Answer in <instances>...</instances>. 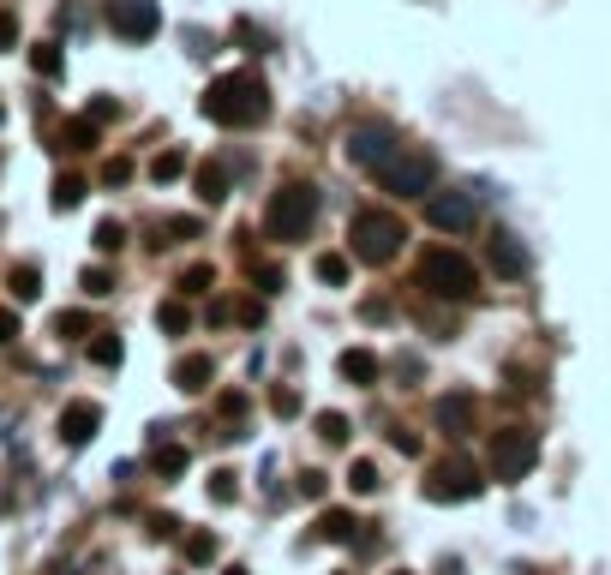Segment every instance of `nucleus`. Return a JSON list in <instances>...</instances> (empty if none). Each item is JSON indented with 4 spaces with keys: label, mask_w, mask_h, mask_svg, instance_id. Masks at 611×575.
<instances>
[{
    "label": "nucleus",
    "mask_w": 611,
    "mask_h": 575,
    "mask_svg": "<svg viewBox=\"0 0 611 575\" xmlns=\"http://www.w3.org/2000/svg\"><path fill=\"white\" fill-rule=\"evenodd\" d=\"M156 324H162L168 336H186V330H192V312H186L180 300H162V306H156Z\"/></svg>",
    "instance_id": "obj_22"
},
{
    "label": "nucleus",
    "mask_w": 611,
    "mask_h": 575,
    "mask_svg": "<svg viewBox=\"0 0 611 575\" xmlns=\"http://www.w3.org/2000/svg\"><path fill=\"white\" fill-rule=\"evenodd\" d=\"M336 372H342L348 384H360V390H366V384H378V378H384V360H378L372 348H342Z\"/></svg>",
    "instance_id": "obj_14"
},
{
    "label": "nucleus",
    "mask_w": 611,
    "mask_h": 575,
    "mask_svg": "<svg viewBox=\"0 0 611 575\" xmlns=\"http://www.w3.org/2000/svg\"><path fill=\"white\" fill-rule=\"evenodd\" d=\"M210 282H216V270H210V264L180 270V294H210Z\"/></svg>",
    "instance_id": "obj_29"
},
{
    "label": "nucleus",
    "mask_w": 611,
    "mask_h": 575,
    "mask_svg": "<svg viewBox=\"0 0 611 575\" xmlns=\"http://www.w3.org/2000/svg\"><path fill=\"white\" fill-rule=\"evenodd\" d=\"M234 318H240V324H264V300H240Z\"/></svg>",
    "instance_id": "obj_39"
},
{
    "label": "nucleus",
    "mask_w": 611,
    "mask_h": 575,
    "mask_svg": "<svg viewBox=\"0 0 611 575\" xmlns=\"http://www.w3.org/2000/svg\"><path fill=\"white\" fill-rule=\"evenodd\" d=\"M348 270H354V264H348L342 252H324V258H318V282H330V288H342V282H348Z\"/></svg>",
    "instance_id": "obj_24"
},
{
    "label": "nucleus",
    "mask_w": 611,
    "mask_h": 575,
    "mask_svg": "<svg viewBox=\"0 0 611 575\" xmlns=\"http://www.w3.org/2000/svg\"><path fill=\"white\" fill-rule=\"evenodd\" d=\"M132 180V156H108L102 162V186H126Z\"/></svg>",
    "instance_id": "obj_31"
},
{
    "label": "nucleus",
    "mask_w": 611,
    "mask_h": 575,
    "mask_svg": "<svg viewBox=\"0 0 611 575\" xmlns=\"http://www.w3.org/2000/svg\"><path fill=\"white\" fill-rule=\"evenodd\" d=\"M348 486H354L360 498H372V492L384 486V480H378V462H354V468H348Z\"/></svg>",
    "instance_id": "obj_27"
},
{
    "label": "nucleus",
    "mask_w": 611,
    "mask_h": 575,
    "mask_svg": "<svg viewBox=\"0 0 611 575\" xmlns=\"http://www.w3.org/2000/svg\"><path fill=\"white\" fill-rule=\"evenodd\" d=\"M318 540L354 546V540H360V516H354V510H324V516H318Z\"/></svg>",
    "instance_id": "obj_16"
},
{
    "label": "nucleus",
    "mask_w": 611,
    "mask_h": 575,
    "mask_svg": "<svg viewBox=\"0 0 611 575\" xmlns=\"http://www.w3.org/2000/svg\"><path fill=\"white\" fill-rule=\"evenodd\" d=\"M390 444H396V450H402V456H420V438H414V432H408V426H396V432H390Z\"/></svg>",
    "instance_id": "obj_40"
},
{
    "label": "nucleus",
    "mask_w": 611,
    "mask_h": 575,
    "mask_svg": "<svg viewBox=\"0 0 611 575\" xmlns=\"http://www.w3.org/2000/svg\"><path fill=\"white\" fill-rule=\"evenodd\" d=\"M348 240H354V258H360V264H390V258L402 252L408 228H402V216H390V210H360L354 228H348Z\"/></svg>",
    "instance_id": "obj_4"
},
{
    "label": "nucleus",
    "mask_w": 611,
    "mask_h": 575,
    "mask_svg": "<svg viewBox=\"0 0 611 575\" xmlns=\"http://www.w3.org/2000/svg\"><path fill=\"white\" fill-rule=\"evenodd\" d=\"M216 558V534H192L186 540V564H210Z\"/></svg>",
    "instance_id": "obj_34"
},
{
    "label": "nucleus",
    "mask_w": 611,
    "mask_h": 575,
    "mask_svg": "<svg viewBox=\"0 0 611 575\" xmlns=\"http://www.w3.org/2000/svg\"><path fill=\"white\" fill-rule=\"evenodd\" d=\"M426 222L444 228V234H468V228L480 222L474 192H426Z\"/></svg>",
    "instance_id": "obj_9"
},
{
    "label": "nucleus",
    "mask_w": 611,
    "mask_h": 575,
    "mask_svg": "<svg viewBox=\"0 0 611 575\" xmlns=\"http://www.w3.org/2000/svg\"><path fill=\"white\" fill-rule=\"evenodd\" d=\"M84 192H90V180H84V174H60V180H54V210H78V204H84Z\"/></svg>",
    "instance_id": "obj_19"
},
{
    "label": "nucleus",
    "mask_w": 611,
    "mask_h": 575,
    "mask_svg": "<svg viewBox=\"0 0 611 575\" xmlns=\"http://www.w3.org/2000/svg\"><path fill=\"white\" fill-rule=\"evenodd\" d=\"M0 342H18V312L0 306Z\"/></svg>",
    "instance_id": "obj_44"
},
{
    "label": "nucleus",
    "mask_w": 611,
    "mask_h": 575,
    "mask_svg": "<svg viewBox=\"0 0 611 575\" xmlns=\"http://www.w3.org/2000/svg\"><path fill=\"white\" fill-rule=\"evenodd\" d=\"M144 534H150V540H168V534H174V516H150Z\"/></svg>",
    "instance_id": "obj_42"
},
{
    "label": "nucleus",
    "mask_w": 611,
    "mask_h": 575,
    "mask_svg": "<svg viewBox=\"0 0 611 575\" xmlns=\"http://www.w3.org/2000/svg\"><path fill=\"white\" fill-rule=\"evenodd\" d=\"M420 288L438 294V300H474V294H480V270H474L462 252L438 246V252L420 258Z\"/></svg>",
    "instance_id": "obj_2"
},
{
    "label": "nucleus",
    "mask_w": 611,
    "mask_h": 575,
    "mask_svg": "<svg viewBox=\"0 0 611 575\" xmlns=\"http://www.w3.org/2000/svg\"><path fill=\"white\" fill-rule=\"evenodd\" d=\"M210 378H216V360H210V354H186V360L174 366V390H186V396L210 390Z\"/></svg>",
    "instance_id": "obj_15"
},
{
    "label": "nucleus",
    "mask_w": 611,
    "mask_h": 575,
    "mask_svg": "<svg viewBox=\"0 0 611 575\" xmlns=\"http://www.w3.org/2000/svg\"><path fill=\"white\" fill-rule=\"evenodd\" d=\"M120 246H126V222H114V216L96 222V252H120Z\"/></svg>",
    "instance_id": "obj_28"
},
{
    "label": "nucleus",
    "mask_w": 611,
    "mask_h": 575,
    "mask_svg": "<svg viewBox=\"0 0 611 575\" xmlns=\"http://www.w3.org/2000/svg\"><path fill=\"white\" fill-rule=\"evenodd\" d=\"M108 30L120 42H150L162 30V6L156 0H108Z\"/></svg>",
    "instance_id": "obj_8"
},
{
    "label": "nucleus",
    "mask_w": 611,
    "mask_h": 575,
    "mask_svg": "<svg viewBox=\"0 0 611 575\" xmlns=\"http://www.w3.org/2000/svg\"><path fill=\"white\" fill-rule=\"evenodd\" d=\"M480 462H468V456H444L432 474H426V498L432 504H468V498H480Z\"/></svg>",
    "instance_id": "obj_7"
},
{
    "label": "nucleus",
    "mask_w": 611,
    "mask_h": 575,
    "mask_svg": "<svg viewBox=\"0 0 611 575\" xmlns=\"http://www.w3.org/2000/svg\"><path fill=\"white\" fill-rule=\"evenodd\" d=\"M270 408H276L282 420H294V414H300V396H294V390H276V396H270Z\"/></svg>",
    "instance_id": "obj_38"
},
{
    "label": "nucleus",
    "mask_w": 611,
    "mask_h": 575,
    "mask_svg": "<svg viewBox=\"0 0 611 575\" xmlns=\"http://www.w3.org/2000/svg\"><path fill=\"white\" fill-rule=\"evenodd\" d=\"M318 438H324V444H348V438H354L348 414H318Z\"/></svg>",
    "instance_id": "obj_26"
},
{
    "label": "nucleus",
    "mask_w": 611,
    "mask_h": 575,
    "mask_svg": "<svg viewBox=\"0 0 611 575\" xmlns=\"http://www.w3.org/2000/svg\"><path fill=\"white\" fill-rule=\"evenodd\" d=\"M180 174H186V150H156V156H150V180L168 186V180H180Z\"/></svg>",
    "instance_id": "obj_21"
},
{
    "label": "nucleus",
    "mask_w": 611,
    "mask_h": 575,
    "mask_svg": "<svg viewBox=\"0 0 611 575\" xmlns=\"http://www.w3.org/2000/svg\"><path fill=\"white\" fill-rule=\"evenodd\" d=\"M0 120H6V102H0Z\"/></svg>",
    "instance_id": "obj_47"
},
{
    "label": "nucleus",
    "mask_w": 611,
    "mask_h": 575,
    "mask_svg": "<svg viewBox=\"0 0 611 575\" xmlns=\"http://www.w3.org/2000/svg\"><path fill=\"white\" fill-rule=\"evenodd\" d=\"M204 492H210V504H234V498H240V486H234V474H228V468H216Z\"/></svg>",
    "instance_id": "obj_30"
},
{
    "label": "nucleus",
    "mask_w": 611,
    "mask_h": 575,
    "mask_svg": "<svg viewBox=\"0 0 611 575\" xmlns=\"http://www.w3.org/2000/svg\"><path fill=\"white\" fill-rule=\"evenodd\" d=\"M18 42V12H0V48H12Z\"/></svg>",
    "instance_id": "obj_43"
},
{
    "label": "nucleus",
    "mask_w": 611,
    "mask_h": 575,
    "mask_svg": "<svg viewBox=\"0 0 611 575\" xmlns=\"http://www.w3.org/2000/svg\"><path fill=\"white\" fill-rule=\"evenodd\" d=\"M312 222H318V192H312L306 180L282 186V192L270 198V210H264L270 240H306V234H312Z\"/></svg>",
    "instance_id": "obj_3"
},
{
    "label": "nucleus",
    "mask_w": 611,
    "mask_h": 575,
    "mask_svg": "<svg viewBox=\"0 0 611 575\" xmlns=\"http://www.w3.org/2000/svg\"><path fill=\"white\" fill-rule=\"evenodd\" d=\"M252 282H258V294L270 300V294H282V270L276 264H252Z\"/></svg>",
    "instance_id": "obj_32"
},
{
    "label": "nucleus",
    "mask_w": 611,
    "mask_h": 575,
    "mask_svg": "<svg viewBox=\"0 0 611 575\" xmlns=\"http://www.w3.org/2000/svg\"><path fill=\"white\" fill-rule=\"evenodd\" d=\"M30 66H36L42 78H60V66H66V60H60V42H36V48H30Z\"/></svg>",
    "instance_id": "obj_23"
},
{
    "label": "nucleus",
    "mask_w": 611,
    "mask_h": 575,
    "mask_svg": "<svg viewBox=\"0 0 611 575\" xmlns=\"http://www.w3.org/2000/svg\"><path fill=\"white\" fill-rule=\"evenodd\" d=\"M6 288H12V300H36V294H42V270H36V264H12Z\"/></svg>",
    "instance_id": "obj_20"
},
{
    "label": "nucleus",
    "mask_w": 611,
    "mask_h": 575,
    "mask_svg": "<svg viewBox=\"0 0 611 575\" xmlns=\"http://www.w3.org/2000/svg\"><path fill=\"white\" fill-rule=\"evenodd\" d=\"M84 294H96V300L114 294V276H108V270H84Z\"/></svg>",
    "instance_id": "obj_36"
},
{
    "label": "nucleus",
    "mask_w": 611,
    "mask_h": 575,
    "mask_svg": "<svg viewBox=\"0 0 611 575\" xmlns=\"http://www.w3.org/2000/svg\"><path fill=\"white\" fill-rule=\"evenodd\" d=\"M474 414H480V402H474L468 390H444V396L432 402V420H438V432H450V438L474 432Z\"/></svg>",
    "instance_id": "obj_10"
},
{
    "label": "nucleus",
    "mask_w": 611,
    "mask_h": 575,
    "mask_svg": "<svg viewBox=\"0 0 611 575\" xmlns=\"http://www.w3.org/2000/svg\"><path fill=\"white\" fill-rule=\"evenodd\" d=\"M96 144H102V120L96 114H78V120L60 126V150H96Z\"/></svg>",
    "instance_id": "obj_17"
},
{
    "label": "nucleus",
    "mask_w": 611,
    "mask_h": 575,
    "mask_svg": "<svg viewBox=\"0 0 611 575\" xmlns=\"http://www.w3.org/2000/svg\"><path fill=\"white\" fill-rule=\"evenodd\" d=\"M390 575H414V570H390Z\"/></svg>",
    "instance_id": "obj_46"
},
{
    "label": "nucleus",
    "mask_w": 611,
    "mask_h": 575,
    "mask_svg": "<svg viewBox=\"0 0 611 575\" xmlns=\"http://www.w3.org/2000/svg\"><path fill=\"white\" fill-rule=\"evenodd\" d=\"M300 498H324V474H318V468L300 474Z\"/></svg>",
    "instance_id": "obj_41"
},
{
    "label": "nucleus",
    "mask_w": 611,
    "mask_h": 575,
    "mask_svg": "<svg viewBox=\"0 0 611 575\" xmlns=\"http://www.w3.org/2000/svg\"><path fill=\"white\" fill-rule=\"evenodd\" d=\"M534 462H540V438H534L528 426H504V432H492V444H486V468H492V480L516 486V480L534 474Z\"/></svg>",
    "instance_id": "obj_5"
},
{
    "label": "nucleus",
    "mask_w": 611,
    "mask_h": 575,
    "mask_svg": "<svg viewBox=\"0 0 611 575\" xmlns=\"http://www.w3.org/2000/svg\"><path fill=\"white\" fill-rule=\"evenodd\" d=\"M192 186H198L204 204H222V198H228V168H222V162H198V168H192Z\"/></svg>",
    "instance_id": "obj_18"
},
{
    "label": "nucleus",
    "mask_w": 611,
    "mask_h": 575,
    "mask_svg": "<svg viewBox=\"0 0 611 575\" xmlns=\"http://www.w3.org/2000/svg\"><path fill=\"white\" fill-rule=\"evenodd\" d=\"M96 432H102V408H96V402H66V408H60V438H66L72 450H84Z\"/></svg>",
    "instance_id": "obj_12"
},
{
    "label": "nucleus",
    "mask_w": 611,
    "mask_h": 575,
    "mask_svg": "<svg viewBox=\"0 0 611 575\" xmlns=\"http://www.w3.org/2000/svg\"><path fill=\"white\" fill-rule=\"evenodd\" d=\"M486 264H492L498 276H510V282H516V276H528V252H522V240H516V234H492V240H486Z\"/></svg>",
    "instance_id": "obj_13"
},
{
    "label": "nucleus",
    "mask_w": 611,
    "mask_h": 575,
    "mask_svg": "<svg viewBox=\"0 0 611 575\" xmlns=\"http://www.w3.org/2000/svg\"><path fill=\"white\" fill-rule=\"evenodd\" d=\"M222 575H246V570H222Z\"/></svg>",
    "instance_id": "obj_45"
},
{
    "label": "nucleus",
    "mask_w": 611,
    "mask_h": 575,
    "mask_svg": "<svg viewBox=\"0 0 611 575\" xmlns=\"http://www.w3.org/2000/svg\"><path fill=\"white\" fill-rule=\"evenodd\" d=\"M90 354H96V366H120V342H114V336L90 342Z\"/></svg>",
    "instance_id": "obj_37"
},
{
    "label": "nucleus",
    "mask_w": 611,
    "mask_h": 575,
    "mask_svg": "<svg viewBox=\"0 0 611 575\" xmlns=\"http://www.w3.org/2000/svg\"><path fill=\"white\" fill-rule=\"evenodd\" d=\"M54 336H66V342L90 336V312H54Z\"/></svg>",
    "instance_id": "obj_25"
},
{
    "label": "nucleus",
    "mask_w": 611,
    "mask_h": 575,
    "mask_svg": "<svg viewBox=\"0 0 611 575\" xmlns=\"http://www.w3.org/2000/svg\"><path fill=\"white\" fill-rule=\"evenodd\" d=\"M246 414H252L246 390H228V396H222V420H246Z\"/></svg>",
    "instance_id": "obj_35"
},
{
    "label": "nucleus",
    "mask_w": 611,
    "mask_h": 575,
    "mask_svg": "<svg viewBox=\"0 0 611 575\" xmlns=\"http://www.w3.org/2000/svg\"><path fill=\"white\" fill-rule=\"evenodd\" d=\"M150 468H156V474H180V468H186V450H174V444H162V450L150 456Z\"/></svg>",
    "instance_id": "obj_33"
},
{
    "label": "nucleus",
    "mask_w": 611,
    "mask_h": 575,
    "mask_svg": "<svg viewBox=\"0 0 611 575\" xmlns=\"http://www.w3.org/2000/svg\"><path fill=\"white\" fill-rule=\"evenodd\" d=\"M390 150H396V132H390V126H354V132H348V156H354L360 168H378Z\"/></svg>",
    "instance_id": "obj_11"
},
{
    "label": "nucleus",
    "mask_w": 611,
    "mask_h": 575,
    "mask_svg": "<svg viewBox=\"0 0 611 575\" xmlns=\"http://www.w3.org/2000/svg\"><path fill=\"white\" fill-rule=\"evenodd\" d=\"M204 120L216 126H264L270 120V90L258 72H222L204 90Z\"/></svg>",
    "instance_id": "obj_1"
},
{
    "label": "nucleus",
    "mask_w": 611,
    "mask_h": 575,
    "mask_svg": "<svg viewBox=\"0 0 611 575\" xmlns=\"http://www.w3.org/2000/svg\"><path fill=\"white\" fill-rule=\"evenodd\" d=\"M372 174H378V186H384V192H396V198H426V192H432V180H438L432 156H420V150H390Z\"/></svg>",
    "instance_id": "obj_6"
}]
</instances>
